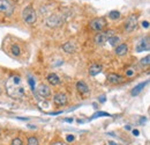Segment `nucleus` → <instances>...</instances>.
Returning <instances> with one entry per match:
<instances>
[{
    "mask_svg": "<svg viewBox=\"0 0 150 145\" xmlns=\"http://www.w3.org/2000/svg\"><path fill=\"white\" fill-rule=\"evenodd\" d=\"M6 93L12 99H21L26 94V88L23 80L20 76H12L6 81Z\"/></svg>",
    "mask_w": 150,
    "mask_h": 145,
    "instance_id": "f257e3e1",
    "label": "nucleus"
},
{
    "mask_svg": "<svg viewBox=\"0 0 150 145\" xmlns=\"http://www.w3.org/2000/svg\"><path fill=\"white\" fill-rule=\"evenodd\" d=\"M22 18L23 20L28 23V25H34L37 20V15H36V12L35 10L31 7V6H27L23 12H22Z\"/></svg>",
    "mask_w": 150,
    "mask_h": 145,
    "instance_id": "f03ea898",
    "label": "nucleus"
},
{
    "mask_svg": "<svg viewBox=\"0 0 150 145\" xmlns=\"http://www.w3.org/2000/svg\"><path fill=\"white\" fill-rule=\"evenodd\" d=\"M106 20L104 19V18H95L94 20H91L90 21V23H89V26H90V28L93 29V30H95V31H101V30H103L105 27H106Z\"/></svg>",
    "mask_w": 150,
    "mask_h": 145,
    "instance_id": "7ed1b4c3",
    "label": "nucleus"
},
{
    "mask_svg": "<svg viewBox=\"0 0 150 145\" xmlns=\"http://www.w3.org/2000/svg\"><path fill=\"white\" fill-rule=\"evenodd\" d=\"M136 26H137V15L130 14V15L126 19V21H125V23H124L125 30L128 31V33H130V31H133V30L136 28Z\"/></svg>",
    "mask_w": 150,
    "mask_h": 145,
    "instance_id": "20e7f679",
    "label": "nucleus"
},
{
    "mask_svg": "<svg viewBox=\"0 0 150 145\" xmlns=\"http://www.w3.org/2000/svg\"><path fill=\"white\" fill-rule=\"evenodd\" d=\"M114 35V31L113 30H106V31H102V33H98L96 36H95V38H94V42L96 43V44H103V43H105L111 36H113Z\"/></svg>",
    "mask_w": 150,
    "mask_h": 145,
    "instance_id": "39448f33",
    "label": "nucleus"
},
{
    "mask_svg": "<svg viewBox=\"0 0 150 145\" xmlns=\"http://www.w3.org/2000/svg\"><path fill=\"white\" fill-rule=\"evenodd\" d=\"M53 102L55 106L58 107H62V106H66L67 102H68V98L65 93H57L54 96H53Z\"/></svg>",
    "mask_w": 150,
    "mask_h": 145,
    "instance_id": "423d86ee",
    "label": "nucleus"
},
{
    "mask_svg": "<svg viewBox=\"0 0 150 145\" xmlns=\"http://www.w3.org/2000/svg\"><path fill=\"white\" fill-rule=\"evenodd\" d=\"M107 81L110 84H113V85H117V84H120V83H124L125 78L119 76V75H116V73H109L107 77H106Z\"/></svg>",
    "mask_w": 150,
    "mask_h": 145,
    "instance_id": "0eeeda50",
    "label": "nucleus"
},
{
    "mask_svg": "<svg viewBox=\"0 0 150 145\" xmlns=\"http://www.w3.org/2000/svg\"><path fill=\"white\" fill-rule=\"evenodd\" d=\"M37 92H38V94H39L41 96H43V98H47V96L51 95V90H50V87H49L47 85H45V84H41V85L38 86V88H37Z\"/></svg>",
    "mask_w": 150,
    "mask_h": 145,
    "instance_id": "6e6552de",
    "label": "nucleus"
},
{
    "mask_svg": "<svg viewBox=\"0 0 150 145\" xmlns=\"http://www.w3.org/2000/svg\"><path fill=\"white\" fill-rule=\"evenodd\" d=\"M150 49V44H149V37H145V38H142L141 42L139 43V45L136 47V51L137 52H141V51H148Z\"/></svg>",
    "mask_w": 150,
    "mask_h": 145,
    "instance_id": "1a4fd4ad",
    "label": "nucleus"
},
{
    "mask_svg": "<svg viewBox=\"0 0 150 145\" xmlns=\"http://www.w3.org/2000/svg\"><path fill=\"white\" fill-rule=\"evenodd\" d=\"M47 25L50 26V27H52V28H55V27H59L60 25H61V19H60V16H58V15H52V16H50L49 19H47Z\"/></svg>",
    "mask_w": 150,
    "mask_h": 145,
    "instance_id": "9d476101",
    "label": "nucleus"
},
{
    "mask_svg": "<svg viewBox=\"0 0 150 145\" xmlns=\"http://www.w3.org/2000/svg\"><path fill=\"white\" fill-rule=\"evenodd\" d=\"M127 52H128V47H127V44H125V43H121V44H119V45H117V48H116V53L118 55V56H125V55H127Z\"/></svg>",
    "mask_w": 150,
    "mask_h": 145,
    "instance_id": "9b49d317",
    "label": "nucleus"
},
{
    "mask_svg": "<svg viewBox=\"0 0 150 145\" xmlns=\"http://www.w3.org/2000/svg\"><path fill=\"white\" fill-rule=\"evenodd\" d=\"M76 90H78L79 93H81V94H88V93H89V87H88L87 84L83 83V81H78V83H76Z\"/></svg>",
    "mask_w": 150,
    "mask_h": 145,
    "instance_id": "f8f14e48",
    "label": "nucleus"
},
{
    "mask_svg": "<svg viewBox=\"0 0 150 145\" xmlns=\"http://www.w3.org/2000/svg\"><path fill=\"white\" fill-rule=\"evenodd\" d=\"M62 50L66 53H73V52H75V50H76V47H75V44L73 42H66L62 45Z\"/></svg>",
    "mask_w": 150,
    "mask_h": 145,
    "instance_id": "ddd939ff",
    "label": "nucleus"
},
{
    "mask_svg": "<svg viewBox=\"0 0 150 145\" xmlns=\"http://www.w3.org/2000/svg\"><path fill=\"white\" fill-rule=\"evenodd\" d=\"M102 72V66L98 65V64H93L90 67H89V75L90 76H97Z\"/></svg>",
    "mask_w": 150,
    "mask_h": 145,
    "instance_id": "4468645a",
    "label": "nucleus"
},
{
    "mask_svg": "<svg viewBox=\"0 0 150 145\" xmlns=\"http://www.w3.org/2000/svg\"><path fill=\"white\" fill-rule=\"evenodd\" d=\"M11 8H12V6L8 0H0V12L7 13Z\"/></svg>",
    "mask_w": 150,
    "mask_h": 145,
    "instance_id": "2eb2a0df",
    "label": "nucleus"
},
{
    "mask_svg": "<svg viewBox=\"0 0 150 145\" xmlns=\"http://www.w3.org/2000/svg\"><path fill=\"white\" fill-rule=\"evenodd\" d=\"M148 84H149V81H148V80H147V81H144V83H141V84H139L137 86H135V87L132 90L130 94H132L133 96L137 95V94H139V93H140V92H141V91H142V90H143V88H144V87L148 85Z\"/></svg>",
    "mask_w": 150,
    "mask_h": 145,
    "instance_id": "dca6fc26",
    "label": "nucleus"
},
{
    "mask_svg": "<svg viewBox=\"0 0 150 145\" xmlns=\"http://www.w3.org/2000/svg\"><path fill=\"white\" fill-rule=\"evenodd\" d=\"M46 80H47L51 85H58V84L60 83V78H59L55 73H50V75H47Z\"/></svg>",
    "mask_w": 150,
    "mask_h": 145,
    "instance_id": "f3484780",
    "label": "nucleus"
},
{
    "mask_svg": "<svg viewBox=\"0 0 150 145\" xmlns=\"http://www.w3.org/2000/svg\"><path fill=\"white\" fill-rule=\"evenodd\" d=\"M11 52H12L14 56H20L21 49H20V47H19L18 44H13V45L11 47Z\"/></svg>",
    "mask_w": 150,
    "mask_h": 145,
    "instance_id": "a211bd4d",
    "label": "nucleus"
},
{
    "mask_svg": "<svg viewBox=\"0 0 150 145\" xmlns=\"http://www.w3.org/2000/svg\"><path fill=\"white\" fill-rule=\"evenodd\" d=\"M135 72H136V70L134 66H128L125 71V73H126V77H133L135 75Z\"/></svg>",
    "mask_w": 150,
    "mask_h": 145,
    "instance_id": "6ab92c4d",
    "label": "nucleus"
},
{
    "mask_svg": "<svg viewBox=\"0 0 150 145\" xmlns=\"http://www.w3.org/2000/svg\"><path fill=\"white\" fill-rule=\"evenodd\" d=\"M109 18L111 20H118V19H120V12H118V11H111L109 13Z\"/></svg>",
    "mask_w": 150,
    "mask_h": 145,
    "instance_id": "aec40b11",
    "label": "nucleus"
},
{
    "mask_svg": "<svg viewBox=\"0 0 150 145\" xmlns=\"http://www.w3.org/2000/svg\"><path fill=\"white\" fill-rule=\"evenodd\" d=\"M107 41H109V43H110L112 47H116V45H117V43L119 42V37H118V36H116V35H113V36H111Z\"/></svg>",
    "mask_w": 150,
    "mask_h": 145,
    "instance_id": "412c9836",
    "label": "nucleus"
},
{
    "mask_svg": "<svg viewBox=\"0 0 150 145\" xmlns=\"http://www.w3.org/2000/svg\"><path fill=\"white\" fill-rule=\"evenodd\" d=\"M27 145H39V144H38V139H37L36 137L31 136V137H29V138H28Z\"/></svg>",
    "mask_w": 150,
    "mask_h": 145,
    "instance_id": "4be33fe9",
    "label": "nucleus"
},
{
    "mask_svg": "<svg viewBox=\"0 0 150 145\" xmlns=\"http://www.w3.org/2000/svg\"><path fill=\"white\" fill-rule=\"evenodd\" d=\"M149 60H150V56H149V55H147L144 58H142V59H141V65H142V66H148V65H149V63H150Z\"/></svg>",
    "mask_w": 150,
    "mask_h": 145,
    "instance_id": "5701e85b",
    "label": "nucleus"
},
{
    "mask_svg": "<svg viewBox=\"0 0 150 145\" xmlns=\"http://www.w3.org/2000/svg\"><path fill=\"white\" fill-rule=\"evenodd\" d=\"M99 116H110V114L106 113V111H98V113L94 114L91 118H96V117H99Z\"/></svg>",
    "mask_w": 150,
    "mask_h": 145,
    "instance_id": "b1692460",
    "label": "nucleus"
},
{
    "mask_svg": "<svg viewBox=\"0 0 150 145\" xmlns=\"http://www.w3.org/2000/svg\"><path fill=\"white\" fill-rule=\"evenodd\" d=\"M12 145H23V143H22V140L20 138H14L12 140Z\"/></svg>",
    "mask_w": 150,
    "mask_h": 145,
    "instance_id": "393cba45",
    "label": "nucleus"
},
{
    "mask_svg": "<svg viewBox=\"0 0 150 145\" xmlns=\"http://www.w3.org/2000/svg\"><path fill=\"white\" fill-rule=\"evenodd\" d=\"M28 83H29V85H30V87H31V90H32V92L35 91V80H34V78H29V80H28Z\"/></svg>",
    "mask_w": 150,
    "mask_h": 145,
    "instance_id": "a878e982",
    "label": "nucleus"
},
{
    "mask_svg": "<svg viewBox=\"0 0 150 145\" xmlns=\"http://www.w3.org/2000/svg\"><path fill=\"white\" fill-rule=\"evenodd\" d=\"M98 101H99L101 103H104V102L106 101V96H105V95H101V96L98 98Z\"/></svg>",
    "mask_w": 150,
    "mask_h": 145,
    "instance_id": "bb28decb",
    "label": "nucleus"
},
{
    "mask_svg": "<svg viewBox=\"0 0 150 145\" xmlns=\"http://www.w3.org/2000/svg\"><path fill=\"white\" fill-rule=\"evenodd\" d=\"M66 139H67V142H70V143H72V142H74L75 137H74L73 135H68V136L66 137Z\"/></svg>",
    "mask_w": 150,
    "mask_h": 145,
    "instance_id": "cd10ccee",
    "label": "nucleus"
},
{
    "mask_svg": "<svg viewBox=\"0 0 150 145\" xmlns=\"http://www.w3.org/2000/svg\"><path fill=\"white\" fill-rule=\"evenodd\" d=\"M142 27L145 28V29L149 28V22H148V21H143V22H142Z\"/></svg>",
    "mask_w": 150,
    "mask_h": 145,
    "instance_id": "c85d7f7f",
    "label": "nucleus"
},
{
    "mask_svg": "<svg viewBox=\"0 0 150 145\" xmlns=\"http://www.w3.org/2000/svg\"><path fill=\"white\" fill-rule=\"evenodd\" d=\"M51 145H67L65 143H61V142H55V143H52Z\"/></svg>",
    "mask_w": 150,
    "mask_h": 145,
    "instance_id": "c756f323",
    "label": "nucleus"
},
{
    "mask_svg": "<svg viewBox=\"0 0 150 145\" xmlns=\"http://www.w3.org/2000/svg\"><path fill=\"white\" fill-rule=\"evenodd\" d=\"M133 135H134V136H139V135H140V132H139V130H136V129H134V130H133Z\"/></svg>",
    "mask_w": 150,
    "mask_h": 145,
    "instance_id": "7c9ffc66",
    "label": "nucleus"
},
{
    "mask_svg": "<svg viewBox=\"0 0 150 145\" xmlns=\"http://www.w3.org/2000/svg\"><path fill=\"white\" fill-rule=\"evenodd\" d=\"M65 122H73V118H65Z\"/></svg>",
    "mask_w": 150,
    "mask_h": 145,
    "instance_id": "2f4dec72",
    "label": "nucleus"
},
{
    "mask_svg": "<svg viewBox=\"0 0 150 145\" xmlns=\"http://www.w3.org/2000/svg\"><path fill=\"white\" fill-rule=\"evenodd\" d=\"M109 145H118V144L114 143V142H112V140H110V142H109Z\"/></svg>",
    "mask_w": 150,
    "mask_h": 145,
    "instance_id": "473e14b6",
    "label": "nucleus"
},
{
    "mask_svg": "<svg viewBox=\"0 0 150 145\" xmlns=\"http://www.w3.org/2000/svg\"><path fill=\"white\" fill-rule=\"evenodd\" d=\"M19 120H24V121H28V117H18Z\"/></svg>",
    "mask_w": 150,
    "mask_h": 145,
    "instance_id": "72a5a7b5",
    "label": "nucleus"
},
{
    "mask_svg": "<svg viewBox=\"0 0 150 145\" xmlns=\"http://www.w3.org/2000/svg\"><path fill=\"white\" fill-rule=\"evenodd\" d=\"M145 122V117H143V118H141V121H140V123L142 124V123H144Z\"/></svg>",
    "mask_w": 150,
    "mask_h": 145,
    "instance_id": "f704fd0d",
    "label": "nucleus"
},
{
    "mask_svg": "<svg viewBox=\"0 0 150 145\" xmlns=\"http://www.w3.org/2000/svg\"><path fill=\"white\" fill-rule=\"evenodd\" d=\"M125 128H126V129H127V130H130V127H129V125H126V127H125Z\"/></svg>",
    "mask_w": 150,
    "mask_h": 145,
    "instance_id": "c9c22d12",
    "label": "nucleus"
}]
</instances>
